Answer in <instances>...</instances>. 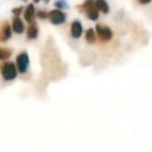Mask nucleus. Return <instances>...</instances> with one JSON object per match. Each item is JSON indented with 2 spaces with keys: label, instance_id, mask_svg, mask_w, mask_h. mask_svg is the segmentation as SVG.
Instances as JSON below:
<instances>
[{
  "label": "nucleus",
  "instance_id": "nucleus-13",
  "mask_svg": "<svg viewBox=\"0 0 152 152\" xmlns=\"http://www.w3.org/2000/svg\"><path fill=\"white\" fill-rule=\"evenodd\" d=\"M93 5H95V0H86L83 4L77 7V9H78L79 12H81V13H86V12H87L90 7H93Z\"/></svg>",
  "mask_w": 152,
  "mask_h": 152
},
{
  "label": "nucleus",
  "instance_id": "nucleus-4",
  "mask_svg": "<svg viewBox=\"0 0 152 152\" xmlns=\"http://www.w3.org/2000/svg\"><path fill=\"white\" fill-rule=\"evenodd\" d=\"M48 19L53 25H61V24L65 23L67 20V16L61 10H52L49 12L48 14Z\"/></svg>",
  "mask_w": 152,
  "mask_h": 152
},
{
  "label": "nucleus",
  "instance_id": "nucleus-12",
  "mask_svg": "<svg viewBox=\"0 0 152 152\" xmlns=\"http://www.w3.org/2000/svg\"><path fill=\"white\" fill-rule=\"evenodd\" d=\"M85 14L87 15V17L89 18L90 20H92V21H96V20L99 18V11H98L97 7H96L95 5L90 7Z\"/></svg>",
  "mask_w": 152,
  "mask_h": 152
},
{
  "label": "nucleus",
  "instance_id": "nucleus-1",
  "mask_svg": "<svg viewBox=\"0 0 152 152\" xmlns=\"http://www.w3.org/2000/svg\"><path fill=\"white\" fill-rule=\"evenodd\" d=\"M0 71H1V75H2L3 79L7 81L14 80L18 76L17 65L13 61H4L0 67Z\"/></svg>",
  "mask_w": 152,
  "mask_h": 152
},
{
  "label": "nucleus",
  "instance_id": "nucleus-10",
  "mask_svg": "<svg viewBox=\"0 0 152 152\" xmlns=\"http://www.w3.org/2000/svg\"><path fill=\"white\" fill-rule=\"evenodd\" d=\"M95 7L101 13L103 14L110 13V5L106 2V0H95Z\"/></svg>",
  "mask_w": 152,
  "mask_h": 152
},
{
  "label": "nucleus",
  "instance_id": "nucleus-2",
  "mask_svg": "<svg viewBox=\"0 0 152 152\" xmlns=\"http://www.w3.org/2000/svg\"><path fill=\"white\" fill-rule=\"evenodd\" d=\"M16 65H17V69L20 73L24 74L27 72L28 67H29V55L27 52L22 51L16 57Z\"/></svg>",
  "mask_w": 152,
  "mask_h": 152
},
{
  "label": "nucleus",
  "instance_id": "nucleus-17",
  "mask_svg": "<svg viewBox=\"0 0 152 152\" xmlns=\"http://www.w3.org/2000/svg\"><path fill=\"white\" fill-rule=\"evenodd\" d=\"M22 12H23V7H15V9H13L12 13H13L15 16H20Z\"/></svg>",
  "mask_w": 152,
  "mask_h": 152
},
{
  "label": "nucleus",
  "instance_id": "nucleus-21",
  "mask_svg": "<svg viewBox=\"0 0 152 152\" xmlns=\"http://www.w3.org/2000/svg\"><path fill=\"white\" fill-rule=\"evenodd\" d=\"M22 1H24V2H27L28 0H22Z\"/></svg>",
  "mask_w": 152,
  "mask_h": 152
},
{
  "label": "nucleus",
  "instance_id": "nucleus-20",
  "mask_svg": "<svg viewBox=\"0 0 152 152\" xmlns=\"http://www.w3.org/2000/svg\"><path fill=\"white\" fill-rule=\"evenodd\" d=\"M43 1H44V2H45V3H48V2H49V1H50V0H43Z\"/></svg>",
  "mask_w": 152,
  "mask_h": 152
},
{
  "label": "nucleus",
  "instance_id": "nucleus-15",
  "mask_svg": "<svg viewBox=\"0 0 152 152\" xmlns=\"http://www.w3.org/2000/svg\"><path fill=\"white\" fill-rule=\"evenodd\" d=\"M54 5L57 10H64V9H68L69 5L67 4L65 0H56L54 2Z\"/></svg>",
  "mask_w": 152,
  "mask_h": 152
},
{
  "label": "nucleus",
  "instance_id": "nucleus-7",
  "mask_svg": "<svg viewBox=\"0 0 152 152\" xmlns=\"http://www.w3.org/2000/svg\"><path fill=\"white\" fill-rule=\"evenodd\" d=\"M36 9H34V5L32 3L28 4L26 7L25 11H24V19L27 22L28 24H31L34 22V19H36Z\"/></svg>",
  "mask_w": 152,
  "mask_h": 152
},
{
  "label": "nucleus",
  "instance_id": "nucleus-8",
  "mask_svg": "<svg viewBox=\"0 0 152 152\" xmlns=\"http://www.w3.org/2000/svg\"><path fill=\"white\" fill-rule=\"evenodd\" d=\"M12 29L18 34H21L25 30V26H24L23 21L21 20V18L19 16H15L13 18V24H12Z\"/></svg>",
  "mask_w": 152,
  "mask_h": 152
},
{
  "label": "nucleus",
  "instance_id": "nucleus-5",
  "mask_svg": "<svg viewBox=\"0 0 152 152\" xmlns=\"http://www.w3.org/2000/svg\"><path fill=\"white\" fill-rule=\"evenodd\" d=\"M12 27L7 21H3L0 26V42H7L12 37Z\"/></svg>",
  "mask_w": 152,
  "mask_h": 152
},
{
  "label": "nucleus",
  "instance_id": "nucleus-19",
  "mask_svg": "<svg viewBox=\"0 0 152 152\" xmlns=\"http://www.w3.org/2000/svg\"><path fill=\"white\" fill-rule=\"evenodd\" d=\"M40 1H41V0H34V3H39Z\"/></svg>",
  "mask_w": 152,
  "mask_h": 152
},
{
  "label": "nucleus",
  "instance_id": "nucleus-3",
  "mask_svg": "<svg viewBox=\"0 0 152 152\" xmlns=\"http://www.w3.org/2000/svg\"><path fill=\"white\" fill-rule=\"evenodd\" d=\"M96 34L101 42H108L114 37V32L108 26L103 24H97L96 25Z\"/></svg>",
  "mask_w": 152,
  "mask_h": 152
},
{
  "label": "nucleus",
  "instance_id": "nucleus-11",
  "mask_svg": "<svg viewBox=\"0 0 152 152\" xmlns=\"http://www.w3.org/2000/svg\"><path fill=\"white\" fill-rule=\"evenodd\" d=\"M86 40L90 44H94L97 40V34L94 28H88L86 31Z\"/></svg>",
  "mask_w": 152,
  "mask_h": 152
},
{
  "label": "nucleus",
  "instance_id": "nucleus-18",
  "mask_svg": "<svg viewBox=\"0 0 152 152\" xmlns=\"http://www.w3.org/2000/svg\"><path fill=\"white\" fill-rule=\"evenodd\" d=\"M139 2L141 4H148V3L151 2V0H139Z\"/></svg>",
  "mask_w": 152,
  "mask_h": 152
},
{
  "label": "nucleus",
  "instance_id": "nucleus-9",
  "mask_svg": "<svg viewBox=\"0 0 152 152\" xmlns=\"http://www.w3.org/2000/svg\"><path fill=\"white\" fill-rule=\"evenodd\" d=\"M39 36V27L37 25L36 22L29 24L27 28V32H26V37H27L28 40H34Z\"/></svg>",
  "mask_w": 152,
  "mask_h": 152
},
{
  "label": "nucleus",
  "instance_id": "nucleus-6",
  "mask_svg": "<svg viewBox=\"0 0 152 152\" xmlns=\"http://www.w3.org/2000/svg\"><path fill=\"white\" fill-rule=\"evenodd\" d=\"M83 24L78 20H75L71 23V27H70V32H71V36L74 39H79L83 34Z\"/></svg>",
  "mask_w": 152,
  "mask_h": 152
},
{
  "label": "nucleus",
  "instance_id": "nucleus-16",
  "mask_svg": "<svg viewBox=\"0 0 152 152\" xmlns=\"http://www.w3.org/2000/svg\"><path fill=\"white\" fill-rule=\"evenodd\" d=\"M48 12H46V11H39L38 13L36 14V16L39 18V19H42V20H45V19H47L48 18Z\"/></svg>",
  "mask_w": 152,
  "mask_h": 152
},
{
  "label": "nucleus",
  "instance_id": "nucleus-14",
  "mask_svg": "<svg viewBox=\"0 0 152 152\" xmlns=\"http://www.w3.org/2000/svg\"><path fill=\"white\" fill-rule=\"evenodd\" d=\"M11 55H12V50H10L7 48H3V47H0V61H7L11 57Z\"/></svg>",
  "mask_w": 152,
  "mask_h": 152
}]
</instances>
